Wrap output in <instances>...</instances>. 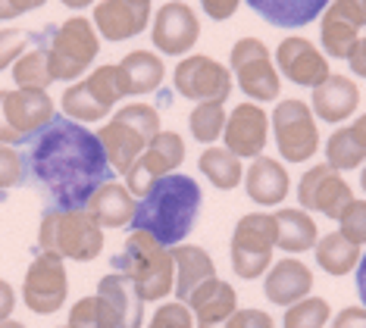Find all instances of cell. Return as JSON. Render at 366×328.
I'll use <instances>...</instances> for the list:
<instances>
[{"label":"cell","mask_w":366,"mask_h":328,"mask_svg":"<svg viewBox=\"0 0 366 328\" xmlns=\"http://www.w3.org/2000/svg\"><path fill=\"white\" fill-rule=\"evenodd\" d=\"M29 172L56 209H85L91 194L113 175L97 134L66 116H54L31 138Z\"/></svg>","instance_id":"6da1fadb"},{"label":"cell","mask_w":366,"mask_h":328,"mask_svg":"<svg viewBox=\"0 0 366 328\" xmlns=\"http://www.w3.org/2000/svg\"><path fill=\"white\" fill-rule=\"evenodd\" d=\"M201 204H204L201 184L191 179V175L172 172L166 179L154 182L151 191L141 197V204L135 207L132 229L147 232L163 247H172V244L185 241V234L194 229Z\"/></svg>","instance_id":"7a4b0ae2"},{"label":"cell","mask_w":366,"mask_h":328,"mask_svg":"<svg viewBox=\"0 0 366 328\" xmlns=\"http://www.w3.org/2000/svg\"><path fill=\"white\" fill-rule=\"evenodd\" d=\"M113 272L126 275L132 288L144 304L163 300L176 288V263L172 250H166L160 241L147 232H132L122 254L113 257Z\"/></svg>","instance_id":"3957f363"},{"label":"cell","mask_w":366,"mask_h":328,"mask_svg":"<svg viewBox=\"0 0 366 328\" xmlns=\"http://www.w3.org/2000/svg\"><path fill=\"white\" fill-rule=\"evenodd\" d=\"M157 131H163L160 113L151 104H126L97 131V141H101L110 169L126 175L135 166V159L144 154V147L154 141Z\"/></svg>","instance_id":"277c9868"},{"label":"cell","mask_w":366,"mask_h":328,"mask_svg":"<svg viewBox=\"0 0 366 328\" xmlns=\"http://www.w3.org/2000/svg\"><path fill=\"white\" fill-rule=\"evenodd\" d=\"M38 244L44 254H56L60 259H76V263H91L104 250V229L85 209L51 207L41 216Z\"/></svg>","instance_id":"5b68a950"},{"label":"cell","mask_w":366,"mask_h":328,"mask_svg":"<svg viewBox=\"0 0 366 328\" xmlns=\"http://www.w3.org/2000/svg\"><path fill=\"white\" fill-rule=\"evenodd\" d=\"M47 50V66H51L54 81H76L88 72V66L101 54V38L97 29L85 16H72L63 25H47L41 31Z\"/></svg>","instance_id":"8992f818"},{"label":"cell","mask_w":366,"mask_h":328,"mask_svg":"<svg viewBox=\"0 0 366 328\" xmlns=\"http://www.w3.org/2000/svg\"><path fill=\"white\" fill-rule=\"evenodd\" d=\"M126 94V81H122V72H119V63H107V66H97L88 79L81 81H72L69 88L63 91L60 97V106H63V116L72 122H101L110 116V109L119 104Z\"/></svg>","instance_id":"52a82bcc"},{"label":"cell","mask_w":366,"mask_h":328,"mask_svg":"<svg viewBox=\"0 0 366 328\" xmlns=\"http://www.w3.org/2000/svg\"><path fill=\"white\" fill-rule=\"evenodd\" d=\"M54 116L56 109L47 91L0 88V144H26L44 125L54 122Z\"/></svg>","instance_id":"ba28073f"},{"label":"cell","mask_w":366,"mask_h":328,"mask_svg":"<svg viewBox=\"0 0 366 328\" xmlns=\"http://www.w3.org/2000/svg\"><path fill=\"white\" fill-rule=\"evenodd\" d=\"M272 250H276V219H272V213L241 216L229 247L232 269H235L238 279H260L266 266L272 263Z\"/></svg>","instance_id":"9c48e42d"},{"label":"cell","mask_w":366,"mask_h":328,"mask_svg":"<svg viewBox=\"0 0 366 328\" xmlns=\"http://www.w3.org/2000/svg\"><path fill=\"white\" fill-rule=\"evenodd\" d=\"M269 129L276 134V147L285 163H307L320 150V129H316L310 104H304V100L276 104Z\"/></svg>","instance_id":"30bf717a"},{"label":"cell","mask_w":366,"mask_h":328,"mask_svg":"<svg viewBox=\"0 0 366 328\" xmlns=\"http://www.w3.org/2000/svg\"><path fill=\"white\" fill-rule=\"evenodd\" d=\"M229 63H232V72H235V81L251 100L266 104V100L279 97V91H282L279 69L260 38L235 41V47H232V54H229Z\"/></svg>","instance_id":"8fae6325"},{"label":"cell","mask_w":366,"mask_h":328,"mask_svg":"<svg viewBox=\"0 0 366 328\" xmlns=\"http://www.w3.org/2000/svg\"><path fill=\"white\" fill-rule=\"evenodd\" d=\"M66 294H69V275H66V263L56 254H41L31 259L26 282H22V300L31 313L38 316H54L63 309Z\"/></svg>","instance_id":"7c38bea8"},{"label":"cell","mask_w":366,"mask_h":328,"mask_svg":"<svg viewBox=\"0 0 366 328\" xmlns=\"http://www.w3.org/2000/svg\"><path fill=\"white\" fill-rule=\"evenodd\" d=\"M185 159V141L176 131H157L154 141L144 147V154L135 159V166L126 172V188L132 197H144L154 182L172 175Z\"/></svg>","instance_id":"4fadbf2b"},{"label":"cell","mask_w":366,"mask_h":328,"mask_svg":"<svg viewBox=\"0 0 366 328\" xmlns=\"http://www.w3.org/2000/svg\"><path fill=\"white\" fill-rule=\"evenodd\" d=\"M176 91L197 104H226L232 94V72L204 54H191L176 66Z\"/></svg>","instance_id":"5bb4252c"},{"label":"cell","mask_w":366,"mask_h":328,"mask_svg":"<svg viewBox=\"0 0 366 328\" xmlns=\"http://www.w3.org/2000/svg\"><path fill=\"white\" fill-rule=\"evenodd\" d=\"M297 204H301V209H307V213L338 219L354 204V191H351V184L341 179L338 169H332L329 163H322V166H313V169H307L301 175Z\"/></svg>","instance_id":"9a60e30c"},{"label":"cell","mask_w":366,"mask_h":328,"mask_svg":"<svg viewBox=\"0 0 366 328\" xmlns=\"http://www.w3.org/2000/svg\"><path fill=\"white\" fill-rule=\"evenodd\" d=\"M154 47L166 56H182L188 54L191 47L201 38V22H197V13L191 10L185 0H169L166 6H160L151 29Z\"/></svg>","instance_id":"2e32d148"},{"label":"cell","mask_w":366,"mask_h":328,"mask_svg":"<svg viewBox=\"0 0 366 328\" xmlns=\"http://www.w3.org/2000/svg\"><path fill=\"white\" fill-rule=\"evenodd\" d=\"M94 297L101 307V328H141L144 322V300L135 294L126 275H104Z\"/></svg>","instance_id":"e0dca14e"},{"label":"cell","mask_w":366,"mask_h":328,"mask_svg":"<svg viewBox=\"0 0 366 328\" xmlns=\"http://www.w3.org/2000/svg\"><path fill=\"white\" fill-rule=\"evenodd\" d=\"M276 63L279 72L291 79L295 85L304 88H320L329 79V60L322 50H316L313 41H307L301 35H291L276 47Z\"/></svg>","instance_id":"ac0fdd59"},{"label":"cell","mask_w":366,"mask_h":328,"mask_svg":"<svg viewBox=\"0 0 366 328\" xmlns=\"http://www.w3.org/2000/svg\"><path fill=\"white\" fill-rule=\"evenodd\" d=\"M151 22V0H101L94 4V29L107 41H129Z\"/></svg>","instance_id":"d6986e66"},{"label":"cell","mask_w":366,"mask_h":328,"mask_svg":"<svg viewBox=\"0 0 366 328\" xmlns=\"http://www.w3.org/2000/svg\"><path fill=\"white\" fill-rule=\"evenodd\" d=\"M266 134H269V119L257 104H238L229 113L222 138H226V150L235 156L257 159L266 147Z\"/></svg>","instance_id":"ffe728a7"},{"label":"cell","mask_w":366,"mask_h":328,"mask_svg":"<svg viewBox=\"0 0 366 328\" xmlns=\"http://www.w3.org/2000/svg\"><path fill=\"white\" fill-rule=\"evenodd\" d=\"M310 288H313L310 266L301 263V259H295V257L276 263L269 272H266V282H263L266 300H269V304H276V307L297 304V300H304L307 294H310Z\"/></svg>","instance_id":"44dd1931"},{"label":"cell","mask_w":366,"mask_h":328,"mask_svg":"<svg viewBox=\"0 0 366 328\" xmlns=\"http://www.w3.org/2000/svg\"><path fill=\"white\" fill-rule=\"evenodd\" d=\"M357 104H360V88H357V81L345 79V75H329L320 88H313L310 109L322 122L335 125V122L351 119Z\"/></svg>","instance_id":"7402d4cb"},{"label":"cell","mask_w":366,"mask_h":328,"mask_svg":"<svg viewBox=\"0 0 366 328\" xmlns=\"http://www.w3.org/2000/svg\"><path fill=\"white\" fill-rule=\"evenodd\" d=\"M135 197L129 194L126 184L119 182H104L101 188L91 194L85 204V213L94 219L101 229H126L135 219Z\"/></svg>","instance_id":"603a6c76"},{"label":"cell","mask_w":366,"mask_h":328,"mask_svg":"<svg viewBox=\"0 0 366 328\" xmlns=\"http://www.w3.org/2000/svg\"><path fill=\"white\" fill-rule=\"evenodd\" d=\"M185 307L194 313V325H222L238 309V297H235V288L216 275V279L204 282L201 288L191 294Z\"/></svg>","instance_id":"cb8c5ba5"},{"label":"cell","mask_w":366,"mask_h":328,"mask_svg":"<svg viewBox=\"0 0 366 328\" xmlns=\"http://www.w3.org/2000/svg\"><path fill=\"white\" fill-rule=\"evenodd\" d=\"M172 263H176V297L179 304H188V297L201 288L204 282L216 279V266L210 254L197 244H176L172 250Z\"/></svg>","instance_id":"d4e9b609"},{"label":"cell","mask_w":366,"mask_h":328,"mask_svg":"<svg viewBox=\"0 0 366 328\" xmlns=\"http://www.w3.org/2000/svg\"><path fill=\"white\" fill-rule=\"evenodd\" d=\"M244 191L254 204L260 207H276L288 194V172L279 159L257 156L251 169L244 172Z\"/></svg>","instance_id":"484cf974"},{"label":"cell","mask_w":366,"mask_h":328,"mask_svg":"<svg viewBox=\"0 0 366 328\" xmlns=\"http://www.w3.org/2000/svg\"><path fill=\"white\" fill-rule=\"evenodd\" d=\"M329 4L332 0H247V6L276 29H304L326 13Z\"/></svg>","instance_id":"4316f807"},{"label":"cell","mask_w":366,"mask_h":328,"mask_svg":"<svg viewBox=\"0 0 366 328\" xmlns=\"http://www.w3.org/2000/svg\"><path fill=\"white\" fill-rule=\"evenodd\" d=\"M119 72L126 81V94L129 97H141L151 94L163 85V60L151 50H132L119 60Z\"/></svg>","instance_id":"83f0119b"},{"label":"cell","mask_w":366,"mask_h":328,"mask_svg":"<svg viewBox=\"0 0 366 328\" xmlns=\"http://www.w3.org/2000/svg\"><path fill=\"white\" fill-rule=\"evenodd\" d=\"M276 247L285 254H304L316 247V222L307 209H276Z\"/></svg>","instance_id":"f1b7e54d"},{"label":"cell","mask_w":366,"mask_h":328,"mask_svg":"<svg viewBox=\"0 0 366 328\" xmlns=\"http://www.w3.org/2000/svg\"><path fill=\"white\" fill-rule=\"evenodd\" d=\"M326 159L332 169L338 172H347V169H357V166L366 159V131L360 122L347 125V129H338L335 134L329 138L326 144Z\"/></svg>","instance_id":"f546056e"},{"label":"cell","mask_w":366,"mask_h":328,"mask_svg":"<svg viewBox=\"0 0 366 328\" xmlns=\"http://www.w3.org/2000/svg\"><path fill=\"white\" fill-rule=\"evenodd\" d=\"M313 250H316V263H320V269L329 275H347L351 269H357V263H360V247L347 241L341 232H332L326 238H320Z\"/></svg>","instance_id":"4dcf8cb0"},{"label":"cell","mask_w":366,"mask_h":328,"mask_svg":"<svg viewBox=\"0 0 366 328\" xmlns=\"http://www.w3.org/2000/svg\"><path fill=\"white\" fill-rule=\"evenodd\" d=\"M320 38H322V50L329 56H338V60H347L354 54L357 41H360V29L354 22H347L338 10H329L322 13V29H320Z\"/></svg>","instance_id":"1f68e13d"},{"label":"cell","mask_w":366,"mask_h":328,"mask_svg":"<svg viewBox=\"0 0 366 328\" xmlns=\"http://www.w3.org/2000/svg\"><path fill=\"white\" fill-rule=\"evenodd\" d=\"M197 166L210 179L213 188L219 191H232L241 184V159L226 147H207L201 159H197Z\"/></svg>","instance_id":"d6a6232c"},{"label":"cell","mask_w":366,"mask_h":328,"mask_svg":"<svg viewBox=\"0 0 366 328\" xmlns=\"http://www.w3.org/2000/svg\"><path fill=\"white\" fill-rule=\"evenodd\" d=\"M38 41H41V35H38ZM13 81H16V88H29V91H47L54 85L44 41H41V47L26 50V54L13 63Z\"/></svg>","instance_id":"836d02e7"},{"label":"cell","mask_w":366,"mask_h":328,"mask_svg":"<svg viewBox=\"0 0 366 328\" xmlns=\"http://www.w3.org/2000/svg\"><path fill=\"white\" fill-rule=\"evenodd\" d=\"M226 119L229 116H226V109H222V104H197L188 116L191 138L201 141V144H213L222 134V129H226Z\"/></svg>","instance_id":"e575fe53"},{"label":"cell","mask_w":366,"mask_h":328,"mask_svg":"<svg viewBox=\"0 0 366 328\" xmlns=\"http://www.w3.org/2000/svg\"><path fill=\"white\" fill-rule=\"evenodd\" d=\"M329 316H332V309L322 297H304V300H297V304L288 307L285 322L282 325L285 328H326Z\"/></svg>","instance_id":"d590c367"},{"label":"cell","mask_w":366,"mask_h":328,"mask_svg":"<svg viewBox=\"0 0 366 328\" xmlns=\"http://www.w3.org/2000/svg\"><path fill=\"white\" fill-rule=\"evenodd\" d=\"M338 229L351 244H366V200H354L345 213L338 216Z\"/></svg>","instance_id":"8d00e7d4"},{"label":"cell","mask_w":366,"mask_h":328,"mask_svg":"<svg viewBox=\"0 0 366 328\" xmlns=\"http://www.w3.org/2000/svg\"><path fill=\"white\" fill-rule=\"evenodd\" d=\"M22 175H26V163L16 154V147L0 144V194L16 188V184L22 182Z\"/></svg>","instance_id":"74e56055"},{"label":"cell","mask_w":366,"mask_h":328,"mask_svg":"<svg viewBox=\"0 0 366 328\" xmlns=\"http://www.w3.org/2000/svg\"><path fill=\"white\" fill-rule=\"evenodd\" d=\"M147 328H197V325H194V313L185 304H163Z\"/></svg>","instance_id":"f35d334b"},{"label":"cell","mask_w":366,"mask_h":328,"mask_svg":"<svg viewBox=\"0 0 366 328\" xmlns=\"http://www.w3.org/2000/svg\"><path fill=\"white\" fill-rule=\"evenodd\" d=\"M29 35L26 31H16V29H0V72L10 69V66L26 54Z\"/></svg>","instance_id":"ab89813d"},{"label":"cell","mask_w":366,"mask_h":328,"mask_svg":"<svg viewBox=\"0 0 366 328\" xmlns=\"http://www.w3.org/2000/svg\"><path fill=\"white\" fill-rule=\"evenodd\" d=\"M197 328H276L272 319L263 313V309H235L222 325H197Z\"/></svg>","instance_id":"60d3db41"},{"label":"cell","mask_w":366,"mask_h":328,"mask_svg":"<svg viewBox=\"0 0 366 328\" xmlns=\"http://www.w3.org/2000/svg\"><path fill=\"white\" fill-rule=\"evenodd\" d=\"M69 328H101V307L97 297H81L76 307L69 309Z\"/></svg>","instance_id":"b9f144b4"},{"label":"cell","mask_w":366,"mask_h":328,"mask_svg":"<svg viewBox=\"0 0 366 328\" xmlns=\"http://www.w3.org/2000/svg\"><path fill=\"white\" fill-rule=\"evenodd\" d=\"M329 6L332 10H338L347 22H354L357 29H363L366 25V0H335V4H329Z\"/></svg>","instance_id":"7bdbcfd3"},{"label":"cell","mask_w":366,"mask_h":328,"mask_svg":"<svg viewBox=\"0 0 366 328\" xmlns=\"http://www.w3.org/2000/svg\"><path fill=\"white\" fill-rule=\"evenodd\" d=\"M47 0H0V22L16 19V16H26L38 6H44Z\"/></svg>","instance_id":"ee69618b"},{"label":"cell","mask_w":366,"mask_h":328,"mask_svg":"<svg viewBox=\"0 0 366 328\" xmlns=\"http://www.w3.org/2000/svg\"><path fill=\"white\" fill-rule=\"evenodd\" d=\"M201 6H204V13L210 16V19L222 22V19H232V16H235L241 0H201Z\"/></svg>","instance_id":"f6af8a7d"},{"label":"cell","mask_w":366,"mask_h":328,"mask_svg":"<svg viewBox=\"0 0 366 328\" xmlns=\"http://www.w3.org/2000/svg\"><path fill=\"white\" fill-rule=\"evenodd\" d=\"M332 328H366V307H347L332 319Z\"/></svg>","instance_id":"bcb514c9"},{"label":"cell","mask_w":366,"mask_h":328,"mask_svg":"<svg viewBox=\"0 0 366 328\" xmlns=\"http://www.w3.org/2000/svg\"><path fill=\"white\" fill-rule=\"evenodd\" d=\"M13 309H16V291L10 288V282L0 279V322H6L13 316Z\"/></svg>","instance_id":"7dc6e473"},{"label":"cell","mask_w":366,"mask_h":328,"mask_svg":"<svg viewBox=\"0 0 366 328\" xmlns=\"http://www.w3.org/2000/svg\"><path fill=\"white\" fill-rule=\"evenodd\" d=\"M347 66H351V72H354V75H360V79H366V38L357 41L354 54L347 56Z\"/></svg>","instance_id":"c3c4849f"},{"label":"cell","mask_w":366,"mask_h":328,"mask_svg":"<svg viewBox=\"0 0 366 328\" xmlns=\"http://www.w3.org/2000/svg\"><path fill=\"white\" fill-rule=\"evenodd\" d=\"M357 294L366 304V254H360V263H357Z\"/></svg>","instance_id":"681fc988"},{"label":"cell","mask_w":366,"mask_h":328,"mask_svg":"<svg viewBox=\"0 0 366 328\" xmlns=\"http://www.w3.org/2000/svg\"><path fill=\"white\" fill-rule=\"evenodd\" d=\"M60 4H66V6H69V10H85V6L97 4V0H60Z\"/></svg>","instance_id":"f907efd6"},{"label":"cell","mask_w":366,"mask_h":328,"mask_svg":"<svg viewBox=\"0 0 366 328\" xmlns=\"http://www.w3.org/2000/svg\"><path fill=\"white\" fill-rule=\"evenodd\" d=\"M0 328H26V325L16 322V319H6V322H0Z\"/></svg>","instance_id":"816d5d0a"},{"label":"cell","mask_w":366,"mask_h":328,"mask_svg":"<svg viewBox=\"0 0 366 328\" xmlns=\"http://www.w3.org/2000/svg\"><path fill=\"white\" fill-rule=\"evenodd\" d=\"M360 188H363V194H366V169H363V175H360Z\"/></svg>","instance_id":"f5cc1de1"},{"label":"cell","mask_w":366,"mask_h":328,"mask_svg":"<svg viewBox=\"0 0 366 328\" xmlns=\"http://www.w3.org/2000/svg\"><path fill=\"white\" fill-rule=\"evenodd\" d=\"M357 122H360V125H363V131H366V116H360V119H357Z\"/></svg>","instance_id":"db71d44e"},{"label":"cell","mask_w":366,"mask_h":328,"mask_svg":"<svg viewBox=\"0 0 366 328\" xmlns=\"http://www.w3.org/2000/svg\"><path fill=\"white\" fill-rule=\"evenodd\" d=\"M63 328H69V325H63Z\"/></svg>","instance_id":"11a10c76"}]
</instances>
